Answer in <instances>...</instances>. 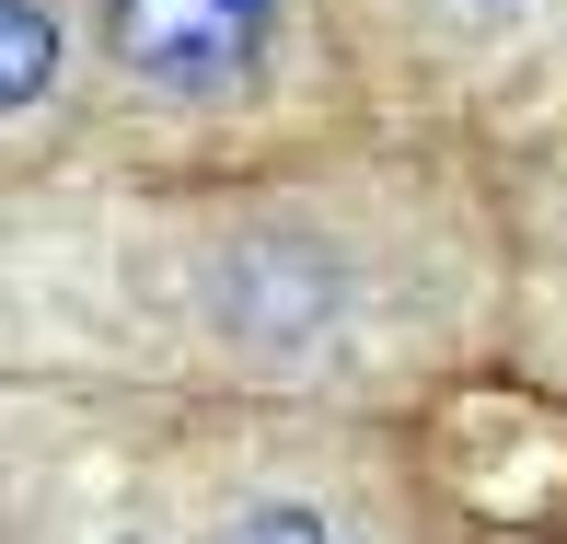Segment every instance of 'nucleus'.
<instances>
[{"instance_id":"1","label":"nucleus","mask_w":567,"mask_h":544,"mask_svg":"<svg viewBox=\"0 0 567 544\" xmlns=\"http://www.w3.org/2000/svg\"><path fill=\"white\" fill-rule=\"evenodd\" d=\"M127 301L163 348L255 394H359L429 371L475 314V255L441 209L371 186H244L116 232Z\"/></svg>"},{"instance_id":"3","label":"nucleus","mask_w":567,"mask_h":544,"mask_svg":"<svg viewBox=\"0 0 567 544\" xmlns=\"http://www.w3.org/2000/svg\"><path fill=\"white\" fill-rule=\"evenodd\" d=\"M186 544H394V522L324 440H244L186 486Z\"/></svg>"},{"instance_id":"4","label":"nucleus","mask_w":567,"mask_h":544,"mask_svg":"<svg viewBox=\"0 0 567 544\" xmlns=\"http://www.w3.org/2000/svg\"><path fill=\"white\" fill-rule=\"evenodd\" d=\"M405 59L498 82V70H545L567 59V0H359Z\"/></svg>"},{"instance_id":"5","label":"nucleus","mask_w":567,"mask_h":544,"mask_svg":"<svg viewBox=\"0 0 567 544\" xmlns=\"http://www.w3.org/2000/svg\"><path fill=\"white\" fill-rule=\"evenodd\" d=\"M0 116H12V140L35 151V127H59L70 105V0H0Z\"/></svg>"},{"instance_id":"2","label":"nucleus","mask_w":567,"mask_h":544,"mask_svg":"<svg viewBox=\"0 0 567 544\" xmlns=\"http://www.w3.org/2000/svg\"><path fill=\"white\" fill-rule=\"evenodd\" d=\"M93 59L163 127H244L301 82V0H93Z\"/></svg>"},{"instance_id":"6","label":"nucleus","mask_w":567,"mask_h":544,"mask_svg":"<svg viewBox=\"0 0 567 544\" xmlns=\"http://www.w3.org/2000/svg\"><path fill=\"white\" fill-rule=\"evenodd\" d=\"M70 544H186V522H82Z\"/></svg>"},{"instance_id":"7","label":"nucleus","mask_w":567,"mask_h":544,"mask_svg":"<svg viewBox=\"0 0 567 544\" xmlns=\"http://www.w3.org/2000/svg\"><path fill=\"white\" fill-rule=\"evenodd\" d=\"M545 244H556V267H567V163H556V186H545Z\"/></svg>"}]
</instances>
